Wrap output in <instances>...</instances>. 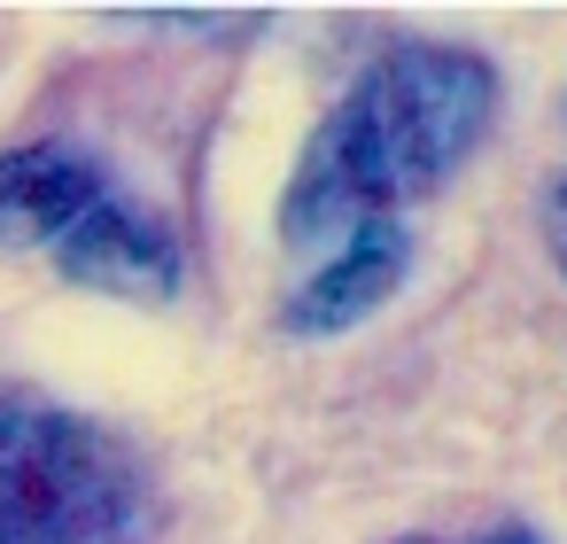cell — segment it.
Instances as JSON below:
<instances>
[{"instance_id":"cell-1","label":"cell","mask_w":567,"mask_h":544,"mask_svg":"<svg viewBox=\"0 0 567 544\" xmlns=\"http://www.w3.org/2000/svg\"><path fill=\"white\" fill-rule=\"evenodd\" d=\"M489 117H497L489 55L451 40L381 48L296 148V172L280 187V242L327 257L365 226H404L412 203H427L443 179L466 172V156L489 141Z\"/></svg>"},{"instance_id":"cell-2","label":"cell","mask_w":567,"mask_h":544,"mask_svg":"<svg viewBox=\"0 0 567 544\" xmlns=\"http://www.w3.org/2000/svg\"><path fill=\"white\" fill-rule=\"evenodd\" d=\"M148 459L48 389H0V544H156Z\"/></svg>"},{"instance_id":"cell-3","label":"cell","mask_w":567,"mask_h":544,"mask_svg":"<svg viewBox=\"0 0 567 544\" xmlns=\"http://www.w3.org/2000/svg\"><path fill=\"white\" fill-rule=\"evenodd\" d=\"M48 257L71 288H94V296H125V304H172L179 296V234L117 187Z\"/></svg>"},{"instance_id":"cell-4","label":"cell","mask_w":567,"mask_h":544,"mask_svg":"<svg viewBox=\"0 0 567 544\" xmlns=\"http://www.w3.org/2000/svg\"><path fill=\"white\" fill-rule=\"evenodd\" d=\"M110 187V164L71 141L0 148V249H55Z\"/></svg>"},{"instance_id":"cell-5","label":"cell","mask_w":567,"mask_h":544,"mask_svg":"<svg viewBox=\"0 0 567 544\" xmlns=\"http://www.w3.org/2000/svg\"><path fill=\"white\" fill-rule=\"evenodd\" d=\"M412 273V234L404 226H365L350 242H334L327 257H311V273L296 280V296L280 304L288 335H350L358 319H373Z\"/></svg>"},{"instance_id":"cell-6","label":"cell","mask_w":567,"mask_h":544,"mask_svg":"<svg viewBox=\"0 0 567 544\" xmlns=\"http://www.w3.org/2000/svg\"><path fill=\"white\" fill-rule=\"evenodd\" d=\"M125 24H141V32H203V40H226V32H272L265 9H141V17H125Z\"/></svg>"},{"instance_id":"cell-7","label":"cell","mask_w":567,"mask_h":544,"mask_svg":"<svg viewBox=\"0 0 567 544\" xmlns=\"http://www.w3.org/2000/svg\"><path fill=\"white\" fill-rule=\"evenodd\" d=\"M544 242H551V265L567 280V172H551V187H544Z\"/></svg>"},{"instance_id":"cell-8","label":"cell","mask_w":567,"mask_h":544,"mask_svg":"<svg viewBox=\"0 0 567 544\" xmlns=\"http://www.w3.org/2000/svg\"><path fill=\"white\" fill-rule=\"evenodd\" d=\"M396 544H544V536L520 528V521H497V528H474V536H396Z\"/></svg>"}]
</instances>
